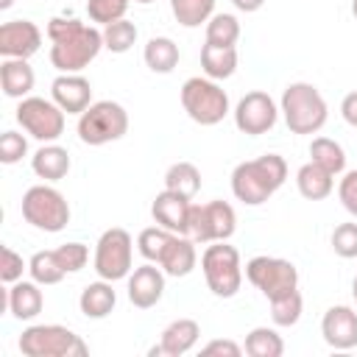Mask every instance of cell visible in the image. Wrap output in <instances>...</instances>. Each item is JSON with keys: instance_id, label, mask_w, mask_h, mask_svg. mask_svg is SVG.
I'll use <instances>...</instances> for the list:
<instances>
[{"instance_id": "obj_1", "label": "cell", "mask_w": 357, "mask_h": 357, "mask_svg": "<svg viewBox=\"0 0 357 357\" xmlns=\"http://www.w3.org/2000/svg\"><path fill=\"white\" fill-rule=\"evenodd\" d=\"M50 36V61L61 73H78L84 70L103 47V31L84 25L81 20H64L53 17L47 22Z\"/></svg>"}, {"instance_id": "obj_2", "label": "cell", "mask_w": 357, "mask_h": 357, "mask_svg": "<svg viewBox=\"0 0 357 357\" xmlns=\"http://www.w3.org/2000/svg\"><path fill=\"white\" fill-rule=\"evenodd\" d=\"M287 178V165L279 153H265L248 162H240L231 173V192L248 206L265 204Z\"/></svg>"}, {"instance_id": "obj_3", "label": "cell", "mask_w": 357, "mask_h": 357, "mask_svg": "<svg viewBox=\"0 0 357 357\" xmlns=\"http://www.w3.org/2000/svg\"><path fill=\"white\" fill-rule=\"evenodd\" d=\"M282 114L293 134H315L326 123V100L312 84L296 81L282 92Z\"/></svg>"}, {"instance_id": "obj_4", "label": "cell", "mask_w": 357, "mask_h": 357, "mask_svg": "<svg viewBox=\"0 0 357 357\" xmlns=\"http://www.w3.org/2000/svg\"><path fill=\"white\" fill-rule=\"evenodd\" d=\"M20 351L25 357H84L89 349L73 329L59 324H39L20 335Z\"/></svg>"}, {"instance_id": "obj_5", "label": "cell", "mask_w": 357, "mask_h": 357, "mask_svg": "<svg viewBox=\"0 0 357 357\" xmlns=\"http://www.w3.org/2000/svg\"><path fill=\"white\" fill-rule=\"evenodd\" d=\"M181 106L198 126H218L229 114V95L212 78H187L181 86Z\"/></svg>"}, {"instance_id": "obj_6", "label": "cell", "mask_w": 357, "mask_h": 357, "mask_svg": "<svg viewBox=\"0 0 357 357\" xmlns=\"http://www.w3.org/2000/svg\"><path fill=\"white\" fill-rule=\"evenodd\" d=\"M237 229V215L231 204L226 201H209V204H190L184 234L192 243H218L229 240Z\"/></svg>"}, {"instance_id": "obj_7", "label": "cell", "mask_w": 357, "mask_h": 357, "mask_svg": "<svg viewBox=\"0 0 357 357\" xmlns=\"http://www.w3.org/2000/svg\"><path fill=\"white\" fill-rule=\"evenodd\" d=\"M201 271L209 284V290L220 298H231L243 284V268L240 254L234 245H226V240H218L215 245H206L201 257Z\"/></svg>"}, {"instance_id": "obj_8", "label": "cell", "mask_w": 357, "mask_h": 357, "mask_svg": "<svg viewBox=\"0 0 357 357\" xmlns=\"http://www.w3.org/2000/svg\"><path fill=\"white\" fill-rule=\"evenodd\" d=\"M128 131V114L114 100H98L78 117V137L84 145H106Z\"/></svg>"}, {"instance_id": "obj_9", "label": "cell", "mask_w": 357, "mask_h": 357, "mask_svg": "<svg viewBox=\"0 0 357 357\" xmlns=\"http://www.w3.org/2000/svg\"><path fill=\"white\" fill-rule=\"evenodd\" d=\"M22 218L33 229L61 231L70 223V206L59 190L36 184V187L25 190V195H22Z\"/></svg>"}, {"instance_id": "obj_10", "label": "cell", "mask_w": 357, "mask_h": 357, "mask_svg": "<svg viewBox=\"0 0 357 357\" xmlns=\"http://www.w3.org/2000/svg\"><path fill=\"white\" fill-rule=\"evenodd\" d=\"M245 279L268 301L298 290V271H296V265L287 262V259H279V257H254V259H248Z\"/></svg>"}, {"instance_id": "obj_11", "label": "cell", "mask_w": 357, "mask_h": 357, "mask_svg": "<svg viewBox=\"0 0 357 357\" xmlns=\"http://www.w3.org/2000/svg\"><path fill=\"white\" fill-rule=\"evenodd\" d=\"M134 243L126 229H106L95 248V273L106 282L126 279L131 271Z\"/></svg>"}, {"instance_id": "obj_12", "label": "cell", "mask_w": 357, "mask_h": 357, "mask_svg": "<svg viewBox=\"0 0 357 357\" xmlns=\"http://www.w3.org/2000/svg\"><path fill=\"white\" fill-rule=\"evenodd\" d=\"M17 123L39 142H53L64 134V112L45 98H22L17 106Z\"/></svg>"}, {"instance_id": "obj_13", "label": "cell", "mask_w": 357, "mask_h": 357, "mask_svg": "<svg viewBox=\"0 0 357 357\" xmlns=\"http://www.w3.org/2000/svg\"><path fill=\"white\" fill-rule=\"evenodd\" d=\"M276 103L268 92H248L237 109H234V126L243 131V134H251V137H259L265 131H271L276 126Z\"/></svg>"}, {"instance_id": "obj_14", "label": "cell", "mask_w": 357, "mask_h": 357, "mask_svg": "<svg viewBox=\"0 0 357 357\" xmlns=\"http://www.w3.org/2000/svg\"><path fill=\"white\" fill-rule=\"evenodd\" d=\"M42 45V31L31 20H11L0 25V56L31 59Z\"/></svg>"}, {"instance_id": "obj_15", "label": "cell", "mask_w": 357, "mask_h": 357, "mask_svg": "<svg viewBox=\"0 0 357 357\" xmlns=\"http://www.w3.org/2000/svg\"><path fill=\"white\" fill-rule=\"evenodd\" d=\"M321 335L337 351L354 349L357 346V312L351 307H343V304L329 307L324 312V321H321Z\"/></svg>"}, {"instance_id": "obj_16", "label": "cell", "mask_w": 357, "mask_h": 357, "mask_svg": "<svg viewBox=\"0 0 357 357\" xmlns=\"http://www.w3.org/2000/svg\"><path fill=\"white\" fill-rule=\"evenodd\" d=\"M50 95H53V103L67 114H81L92 106L89 103L92 100V86L84 75H75V73L59 75L50 84Z\"/></svg>"}, {"instance_id": "obj_17", "label": "cell", "mask_w": 357, "mask_h": 357, "mask_svg": "<svg viewBox=\"0 0 357 357\" xmlns=\"http://www.w3.org/2000/svg\"><path fill=\"white\" fill-rule=\"evenodd\" d=\"M165 293V271L153 265H139L128 276V301L139 310L153 307Z\"/></svg>"}, {"instance_id": "obj_18", "label": "cell", "mask_w": 357, "mask_h": 357, "mask_svg": "<svg viewBox=\"0 0 357 357\" xmlns=\"http://www.w3.org/2000/svg\"><path fill=\"white\" fill-rule=\"evenodd\" d=\"M198 335H201V326L192 318H178L162 332L159 346H153L148 354L151 357H181L198 343Z\"/></svg>"}, {"instance_id": "obj_19", "label": "cell", "mask_w": 357, "mask_h": 357, "mask_svg": "<svg viewBox=\"0 0 357 357\" xmlns=\"http://www.w3.org/2000/svg\"><path fill=\"white\" fill-rule=\"evenodd\" d=\"M151 215L159 226H165L176 234H184L187 215H190V198H184L173 190H162L151 204Z\"/></svg>"}, {"instance_id": "obj_20", "label": "cell", "mask_w": 357, "mask_h": 357, "mask_svg": "<svg viewBox=\"0 0 357 357\" xmlns=\"http://www.w3.org/2000/svg\"><path fill=\"white\" fill-rule=\"evenodd\" d=\"M195 243L187 234H173V240L167 243V248L159 257V268L167 276H187L195 268Z\"/></svg>"}, {"instance_id": "obj_21", "label": "cell", "mask_w": 357, "mask_h": 357, "mask_svg": "<svg viewBox=\"0 0 357 357\" xmlns=\"http://www.w3.org/2000/svg\"><path fill=\"white\" fill-rule=\"evenodd\" d=\"M39 282H14L11 287H8V296H6V304H8V310H11V315L14 318H20V321H31V318H36L39 312H42V307H45V298H42V290L36 287Z\"/></svg>"}, {"instance_id": "obj_22", "label": "cell", "mask_w": 357, "mask_h": 357, "mask_svg": "<svg viewBox=\"0 0 357 357\" xmlns=\"http://www.w3.org/2000/svg\"><path fill=\"white\" fill-rule=\"evenodd\" d=\"M31 167L39 178L45 181H61L70 173V153L61 145H42L33 156H31Z\"/></svg>"}, {"instance_id": "obj_23", "label": "cell", "mask_w": 357, "mask_h": 357, "mask_svg": "<svg viewBox=\"0 0 357 357\" xmlns=\"http://www.w3.org/2000/svg\"><path fill=\"white\" fill-rule=\"evenodd\" d=\"M0 86L8 98H25L33 89V70L28 59H3L0 64Z\"/></svg>"}, {"instance_id": "obj_24", "label": "cell", "mask_w": 357, "mask_h": 357, "mask_svg": "<svg viewBox=\"0 0 357 357\" xmlns=\"http://www.w3.org/2000/svg\"><path fill=\"white\" fill-rule=\"evenodd\" d=\"M332 178H335V176H332L329 170H324L321 165H315V162L301 165L298 173H296L298 192H301L307 201H324V198L332 192V187H335Z\"/></svg>"}, {"instance_id": "obj_25", "label": "cell", "mask_w": 357, "mask_h": 357, "mask_svg": "<svg viewBox=\"0 0 357 357\" xmlns=\"http://www.w3.org/2000/svg\"><path fill=\"white\" fill-rule=\"evenodd\" d=\"M117 304V296L112 290V282L100 279V282H92L81 290V298H78V307L86 318H106Z\"/></svg>"}, {"instance_id": "obj_26", "label": "cell", "mask_w": 357, "mask_h": 357, "mask_svg": "<svg viewBox=\"0 0 357 357\" xmlns=\"http://www.w3.org/2000/svg\"><path fill=\"white\" fill-rule=\"evenodd\" d=\"M201 67H204L206 78H212V81L229 78L237 70V50L226 47V45H209L206 42L201 47Z\"/></svg>"}, {"instance_id": "obj_27", "label": "cell", "mask_w": 357, "mask_h": 357, "mask_svg": "<svg viewBox=\"0 0 357 357\" xmlns=\"http://www.w3.org/2000/svg\"><path fill=\"white\" fill-rule=\"evenodd\" d=\"M142 56L153 73H173L178 64V45L167 36H153V39H148Z\"/></svg>"}, {"instance_id": "obj_28", "label": "cell", "mask_w": 357, "mask_h": 357, "mask_svg": "<svg viewBox=\"0 0 357 357\" xmlns=\"http://www.w3.org/2000/svg\"><path fill=\"white\" fill-rule=\"evenodd\" d=\"M165 190H173L184 198H195V192L201 190V173L192 162H176L167 167L165 173Z\"/></svg>"}, {"instance_id": "obj_29", "label": "cell", "mask_w": 357, "mask_h": 357, "mask_svg": "<svg viewBox=\"0 0 357 357\" xmlns=\"http://www.w3.org/2000/svg\"><path fill=\"white\" fill-rule=\"evenodd\" d=\"M310 156H312L315 165H321V167L329 170L332 176L343 173V167H346V153H343V148H340L335 139H329V137H315L312 145H310Z\"/></svg>"}, {"instance_id": "obj_30", "label": "cell", "mask_w": 357, "mask_h": 357, "mask_svg": "<svg viewBox=\"0 0 357 357\" xmlns=\"http://www.w3.org/2000/svg\"><path fill=\"white\" fill-rule=\"evenodd\" d=\"M245 354H251V357H282V351H284V343H282V337L273 332V329H268V326H257V329H251L248 335H245Z\"/></svg>"}, {"instance_id": "obj_31", "label": "cell", "mask_w": 357, "mask_h": 357, "mask_svg": "<svg viewBox=\"0 0 357 357\" xmlns=\"http://www.w3.org/2000/svg\"><path fill=\"white\" fill-rule=\"evenodd\" d=\"M170 11H173L178 25L195 28V25H201L212 17L215 0H170Z\"/></svg>"}, {"instance_id": "obj_32", "label": "cell", "mask_w": 357, "mask_h": 357, "mask_svg": "<svg viewBox=\"0 0 357 357\" xmlns=\"http://www.w3.org/2000/svg\"><path fill=\"white\" fill-rule=\"evenodd\" d=\"M28 271H31L33 282H39V284H56V282H61L64 273H67V271L61 268L56 251H36V254L31 257V262H28Z\"/></svg>"}, {"instance_id": "obj_33", "label": "cell", "mask_w": 357, "mask_h": 357, "mask_svg": "<svg viewBox=\"0 0 357 357\" xmlns=\"http://www.w3.org/2000/svg\"><path fill=\"white\" fill-rule=\"evenodd\" d=\"M240 39V22L234 14H212L206 22V42L209 45H226L234 47Z\"/></svg>"}, {"instance_id": "obj_34", "label": "cell", "mask_w": 357, "mask_h": 357, "mask_svg": "<svg viewBox=\"0 0 357 357\" xmlns=\"http://www.w3.org/2000/svg\"><path fill=\"white\" fill-rule=\"evenodd\" d=\"M173 234H176V231H170V229H165V226L142 229L139 237H137V248H139V254H142L148 262H156V265H159V257H162V251L167 248V243L173 240Z\"/></svg>"}, {"instance_id": "obj_35", "label": "cell", "mask_w": 357, "mask_h": 357, "mask_svg": "<svg viewBox=\"0 0 357 357\" xmlns=\"http://www.w3.org/2000/svg\"><path fill=\"white\" fill-rule=\"evenodd\" d=\"M134 42H137V25L128 22L126 17L103 25V47H109L112 53H126Z\"/></svg>"}, {"instance_id": "obj_36", "label": "cell", "mask_w": 357, "mask_h": 357, "mask_svg": "<svg viewBox=\"0 0 357 357\" xmlns=\"http://www.w3.org/2000/svg\"><path fill=\"white\" fill-rule=\"evenodd\" d=\"M301 310H304V301H301V293L293 290L287 296H279L271 301V318L276 326H293L298 324L301 318Z\"/></svg>"}, {"instance_id": "obj_37", "label": "cell", "mask_w": 357, "mask_h": 357, "mask_svg": "<svg viewBox=\"0 0 357 357\" xmlns=\"http://www.w3.org/2000/svg\"><path fill=\"white\" fill-rule=\"evenodd\" d=\"M131 0H86V14L92 22L109 25L114 20H123Z\"/></svg>"}, {"instance_id": "obj_38", "label": "cell", "mask_w": 357, "mask_h": 357, "mask_svg": "<svg viewBox=\"0 0 357 357\" xmlns=\"http://www.w3.org/2000/svg\"><path fill=\"white\" fill-rule=\"evenodd\" d=\"M332 248L337 257L354 259L357 257V223H340L332 231Z\"/></svg>"}, {"instance_id": "obj_39", "label": "cell", "mask_w": 357, "mask_h": 357, "mask_svg": "<svg viewBox=\"0 0 357 357\" xmlns=\"http://www.w3.org/2000/svg\"><path fill=\"white\" fill-rule=\"evenodd\" d=\"M28 153V142L17 131H3L0 137V162L3 165H17Z\"/></svg>"}, {"instance_id": "obj_40", "label": "cell", "mask_w": 357, "mask_h": 357, "mask_svg": "<svg viewBox=\"0 0 357 357\" xmlns=\"http://www.w3.org/2000/svg\"><path fill=\"white\" fill-rule=\"evenodd\" d=\"M56 257H59V262H61V268L67 273H75V271H81L86 265L89 251H86L84 243H64V245L56 248Z\"/></svg>"}, {"instance_id": "obj_41", "label": "cell", "mask_w": 357, "mask_h": 357, "mask_svg": "<svg viewBox=\"0 0 357 357\" xmlns=\"http://www.w3.org/2000/svg\"><path fill=\"white\" fill-rule=\"evenodd\" d=\"M22 271H25V262H22V257L14 251V248H3V262H0V279L6 282V284H14V282H20L22 279Z\"/></svg>"}, {"instance_id": "obj_42", "label": "cell", "mask_w": 357, "mask_h": 357, "mask_svg": "<svg viewBox=\"0 0 357 357\" xmlns=\"http://www.w3.org/2000/svg\"><path fill=\"white\" fill-rule=\"evenodd\" d=\"M337 195H340V204L346 206V212L357 218V170H349V173L340 178Z\"/></svg>"}, {"instance_id": "obj_43", "label": "cell", "mask_w": 357, "mask_h": 357, "mask_svg": "<svg viewBox=\"0 0 357 357\" xmlns=\"http://www.w3.org/2000/svg\"><path fill=\"white\" fill-rule=\"evenodd\" d=\"M201 351H204V354H226V357H240V354H243V349H240L234 340H212V343H206Z\"/></svg>"}, {"instance_id": "obj_44", "label": "cell", "mask_w": 357, "mask_h": 357, "mask_svg": "<svg viewBox=\"0 0 357 357\" xmlns=\"http://www.w3.org/2000/svg\"><path fill=\"white\" fill-rule=\"evenodd\" d=\"M340 114H343V120H346L351 128H357V92H349V95L343 98Z\"/></svg>"}, {"instance_id": "obj_45", "label": "cell", "mask_w": 357, "mask_h": 357, "mask_svg": "<svg viewBox=\"0 0 357 357\" xmlns=\"http://www.w3.org/2000/svg\"><path fill=\"white\" fill-rule=\"evenodd\" d=\"M231 3H234V6L240 8V11H245V14H251V11H259L265 0H231Z\"/></svg>"}, {"instance_id": "obj_46", "label": "cell", "mask_w": 357, "mask_h": 357, "mask_svg": "<svg viewBox=\"0 0 357 357\" xmlns=\"http://www.w3.org/2000/svg\"><path fill=\"white\" fill-rule=\"evenodd\" d=\"M11 6H14V0H0V8H3V11L11 8Z\"/></svg>"}, {"instance_id": "obj_47", "label": "cell", "mask_w": 357, "mask_h": 357, "mask_svg": "<svg viewBox=\"0 0 357 357\" xmlns=\"http://www.w3.org/2000/svg\"><path fill=\"white\" fill-rule=\"evenodd\" d=\"M351 293H354V301H357V276H354V282H351Z\"/></svg>"}, {"instance_id": "obj_48", "label": "cell", "mask_w": 357, "mask_h": 357, "mask_svg": "<svg viewBox=\"0 0 357 357\" xmlns=\"http://www.w3.org/2000/svg\"><path fill=\"white\" fill-rule=\"evenodd\" d=\"M351 14H354V17H357V0H354V3H351Z\"/></svg>"}, {"instance_id": "obj_49", "label": "cell", "mask_w": 357, "mask_h": 357, "mask_svg": "<svg viewBox=\"0 0 357 357\" xmlns=\"http://www.w3.org/2000/svg\"><path fill=\"white\" fill-rule=\"evenodd\" d=\"M134 3H142L145 6V3H153V0H134Z\"/></svg>"}]
</instances>
